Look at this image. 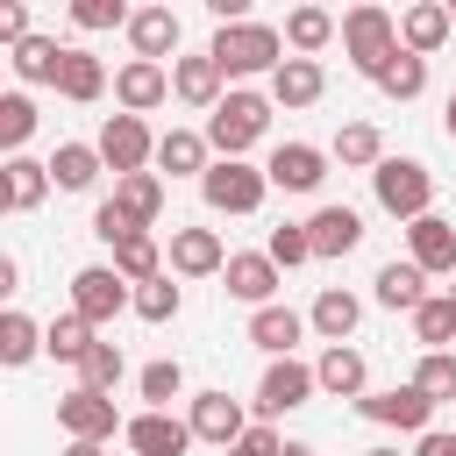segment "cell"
Instances as JSON below:
<instances>
[{"label": "cell", "instance_id": "obj_32", "mask_svg": "<svg viewBox=\"0 0 456 456\" xmlns=\"http://www.w3.org/2000/svg\"><path fill=\"white\" fill-rule=\"evenodd\" d=\"M64 50L71 43H57V36H28V43H14V78L21 86H57V71H64Z\"/></svg>", "mask_w": 456, "mask_h": 456}, {"label": "cell", "instance_id": "obj_5", "mask_svg": "<svg viewBox=\"0 0 456 456\" xmlns=\"http://www.w3.org/2000/svg\"><path fill=\"white\" fill-rule=\"evenodd\" d=\"M200 192H207L214 214H256L264 192H271V178H264L249 157H214V171L200 178Z\"/></svg>", "mask_w": 456, "mask_h": 456}, {"label": "cell", "instance_id": "obj_47", "mask_svg": "<svg viewBox=\"0 0 456 456\" xmlns=\"http://www.w3.org/2000/svg\"><path fill=\"white\" fill-rule=\"evenodd\" d=\"M93 235H100V242L114 249V242H128V235H142V228H135V221H128V214H121L114 200H100V207H93Z\"/></svg>", "mask_w": 456, "mask_h": 456}, {"label": "cell", "instance_id": "obj_53", "mask_svg": "<svg viewBox=\"0 0 456 456\" xmlns=\"http://www.w3.org/2000/svg\"><path fill=\"white\" fill-rule=\"evenodd\" d=\"M363 456H399V449H385V442H378V449H363Z\"/></svg>", "mask_w": 456, "mask_h": 456}, {"label": "cell", "instance_id": "obj_28", "mask_svg": "<svg viewBox=\"0 0 456 456\" xmlns=\"http://www.w3.org/2000/svg\"><path fill=\"white\" fill-rule=\"evenodd\" d=\"M100 171H107L100 142H57V157H50L57 192H93V185H100Z\"/></svg>", "mask_w": 456, "mask_h": 456}, {"label": "cell", "instance_id": "obj_37", "mask_svg": "<svg viewBox=\"0 0 456 456\" xmlns=\"http://www.w3.org/2000/svg\"><path fill=\"white\" fill-rule=\"evenodd\" d=\"M100 335H93V321L86 314H57L50 328H43V349L57 356V363H86V349H93Z\"/></svg>", "mask_w": 456, "mask_h": 456}, {"label": "cell", "instance_id": "obj_15", "mask_svg": "<svg viewBox=\"0 0 456 456\" xmlns=\"http://www.w3.org/2000/svg\"><path fill=\"white\" fill-rule=\"evenodd\" d=\"M121 442L135 449V456H185L200 435H192V420H171V413H157V406H142L128 428H121Z\"/></svg>", "mask_w": 456, "mask_h": 456}, {"label": "cell", "instance_id": "obj_19", "mask_svg": "<svg viewBox=\"0 0 456 456\" xmlns=\"http://www.w3.org/2000/svg\"><path fill=\"white\" fill-rule=\"evenodd\" d=\"M314 378H321V392H328V399H363V392H370V363H363V349H356V342L321 349Z\"/></svg>", "mask_w": 456, "mask_h": 456}, {"label": "cell", "instance_id": "obj_42", "mask_svg": "<svg viewBox=\"0 0 456 456\" xmlns=\"http://www.w3.org/2000/svg\"><path fill=\"white\" fill-rule=\"evenodd\" d=\"M135 392L157 406V413H171V399L185 392V370H178V356H157V363H142V378H135Z\"/></svg>", "mask_w": 456, "mask_h": 456}, {"label": "cell", "instance_id": "obj_30", "mask_svg": "<svg viewBox=\"0 0 456 456\" xmlns=\"http://www.w3.org/2000/svg\"><path fill=\"white\" fill-rule=\"evenodd\" d=\"M128 43H135V57L164 64V57L178 50V14H171V7H135V21H128Z\"/></svg>", "mask_w": 456, "mask_h": 456}, {"label": "cell", "instance_id": "obj_44", "mask_svg": "<svg viewBox=\"0 0 456 456\" xmlns=\"http://www.w3.org/2000/svg\"><path fill=\"white\" fill-rule=\"evenodd\" d=\"M264 256H271L278 271H292V264H306V256H314V235H306V221H285V228H271V242H264Z\"/></svg>", "mask_w": 456, "mask_h": 456}, {"label": "cell", "instance_id": "obj_52", "mask_svg": "<svg viewBox=\"0 0 456 456\" xmlns=\"http://www.w3.org/2000/svg\"><path fill=\"white\" fill-rule=\"evenodd\" d=\"M442 128H449V135H456V93H449V107H442Z\"/></svg>", "mask_w": 456, "mask_h": 456}, {"label": "cell", "instance_id": "obj_8", "mask_svg": "<svg viewBox=\"0 0 456 456\" xmlns=\"http://www.w3.org/2000/svg\"><path fill=\"white\" fill-rule=\"evenodd\" d=\"M314 392H321L314 363L278 356V363H264V378H256V413H264V420H285V413H292V406H306Z\"/></svg>", "mask_w": 456, "mask_h": 456}, {"label": "cell", "instance_id": "obj_7", "mask_svg": "<svg viewBox=\"0 0 456 456\" xmlns=\"http://www.w3.org/2000/svg\"><path fill=\"white\" fill-rule=\"evenodd\" d=\"M100 157H107V171H114V178L150 171V157H157L150 121H142V114H107V121H100Z\"/></svg>", "mask_w": 456, "mask_h": 456}, {"label": "cell", "instance_id": "obj_21", "mask_svg": "<svg viewBox=\"0 0 456 456\" xmlns=\"http://www.w3.org/2000/svg\"><path fill=\"white\" fill-rule=\"evenodd\" d=\"M171 93H178L185 107H207V114L228 100V93H221V64H214L207 50H200V57H171Z\"/></svg>", "mask_w": 456, "mask_h": 456}, {"label": "cell", "instance_id": "obj_26", "mask_svg": "<svg viewBox=\"0 0 456 456\" xmlns=\"http://www.w3.org/2000/svg\"><path fill=\"white\" fill-rule=\"evenodd\" d=\"M370 285H378V306H392V314H420L428 306V271L420 264H399L392 256V264H378Z\"/></svg>", "mask_w": 456, "mask_h": 456}, {"label": "cell", "instance_id": "obj_29", "mask_svg": "<svg viewBox=\"0 0 456 456\" xmlns=\"http://www.w3.org/2000/svg\"><path fill=\"white\" fill-rule=\"evenodd\" d=\"M107 200H114V207H121V214H128V221L150 235V228H157V214H164V178H157V171L114 178V192H107Z\"/></svg>", "mask_w": 456, "mask_h": 456}, {"label": "cell", "instance_id": "obj_41", "mask_svg": "<svg viewBox=\"0 0 456 456\" xmlns=\"http://www.w3.org/2000/svg\"><path fill=\"white\" fill-rule=\"evenodd\" d=\"M28 135H36V100H28V93H0V150L21 157Z\"/></svg>", "mask_w": 456, "mask_h": 456}, {"label": "cell", "instance_id": "obj_4", "mask_svg": "<svg viewBox=\"0 0 456 456\" xmlns=\"http://www.w3.org/2000/svg\"><path fill=\"white\" fill-rule=\"evenodd\" d=\"M392 50H399V14H385V7H349L342 14V57L363 78H378L392 64Z\"/></svg>", "mask_w": 456, "mask_h": 456}, {"label": "cell", "instance_id": "obj_35", "mask_svg": "<svg viewBox=\"0 0 456 456\" xmlns=\"http://www.w3.org/2000/svg\"><path fill=\"white\" fill-rule=\"evenodd\" d=\"M385 100H420L428 93V57H413V50H392V64L370 78Z\"/></svg>", "mask_w": 456, "mask_h": 456}, {"label": "cell", "instance_id": "obj_50", "mask_svg": "<svg viewBox=\"0 0 456 456\" xmlns=\"http://www.w3.org/2000/svg\"><path fill=\"white\" fill-rule=\"evenodd\" d=\"M64 456H107V442H64Z\"/></svg>", "mask_w": 456, "mask_h": 456}, {"label": "cell", "instance_id": "obj_1", "mask_svg": "<svg viewBox=\"0 0 456 456\" xmlns=\"http://www.w3.org/2000/svg\"><path fill=\"white\" fill-rule=\"evenodd\" d=\"M207 57L221 64V78H256V71H278V64H285V28H271V21H235V28H214Z\"/></svg>", "mask_w": 456, "mask_h": 456}, {"label": "cell", "instance_id": "obj_9", "mask_svg": "<svg viewBox=\"0 0 456 456\" xmlns=\"http://www.w3.org/2000/svg\"><path fill=\"white\" fill-rule=\"evenodd\" d=\"M356 413L363 420H378V428H399V435H428V420H435V399L406 378V385H385V392H363L356 399Z\"/></svg>", "mask_w": 456, "mask_h": 456}, {"label": "cell", "instance_id": "obj_20", "mask_svg": "<svg viewBox=\"0 0 456 456\" xmlns=\"http://www.w3.org/2000/svg\"><path fill=\"white\" fill-rule=\"evenodd\" d=\"M157 164H164L171 178H207V171H214L207 128H164V135H157Z\"/></svg>", "mask_w": 456, "mask_h": 456}, {"label": "cell", "instance_id": "obj_14", "mask_svg": "<svg viewBox=\"0 0 456 456\" xmlns=\"http://www.w3.org/2000/svg\"><path fill=\"white\" fill-rule=\"evenodd\" d=\"M406 264H420L428 278H456V221L420 214V221L406 228Z\"/></svg>", "mask_w": 456, "mask_h": 456}, {"label": "cell", "instance_id": "obj_13", "mask_svg": "<svg viewBox=\"0 0 456 456\" xmlns=\"http://www.w3.org/2000/svg\"><path fill=\"white\" fill-rule=\"evenodd\" d=\"M228 256L235 249L214 228H171V278H221Z\"/></svg>", "mask_w": 456, "mask_h": 456}, {"label": "cell", "instance_id": "obj_49", "mask_svg": "<svg viewBox=\"0 0 456 456\" xmlns=\"http://www.w3.org/2000/svg\"><path fill=\"white\" fill-rule=\"evenodd\" d=\"M413 456H456V435H442V428H428V435L413 442Z\"/></svg>", "mask_w": 456, "mask_h": 456}, {"label": "cell", "instance_id": "obj_2", "mask_svg": "<svg viewBox=\"0 0 456 456\" xmlns=\"http://www.w3.org/2000/svg\"><path fill=\"white\" fill-rule=\"evenodd\" d=\"M264 128H271V93H249V86H235V93L207 114V142H214V157H242V150H256Z\"/></svg>", "mask_w": 456, "mask_h": 456}, {"label": "cell", "instance_id": "obj_31", "mask_svg": "<svg viewBox=\"0 0 456 456\" xmlns=\"http://www.w3.org/2000/svg\"><path fill=\"white\" fill-rule=\"evenodd\" d=\"M335 36H342V21H335L328 7H292V14H285V50H292V57H321Z\"/></svg>", "mask_w": 456, "mask_h": 456}, {"label": "cell", "instance_id": "obj_12", "mask_svg": "<svg viewBox=\"0 0 456 456\" xmlns=\"http://www.w3.org/2000/svg\"><path fill=\"white\" fill-rule=\"evenodd\" d=\"M185 420H192V435L214 442V449H235V442L256 428V420L242 413V399H228V392H192V413H185Z\"/></svg>", "mask_w": 456, "mask_h": 456}, {"label": "cell", "instance_id": "obj_40", "mask_svg": "<svg viewBox=\"0 0 456 456\" xmlns=\"http://www.w3.org/2000/svg\"><path fill=\"white\" fill-rule=\"evenodd\" d=\"M413 342L420 349H449L456 342V299L449 292H428V306L413 314Z\"/></svg>", "mask_w": 456, "mask_h": 456}, {"label": "cell", "instance_id": "obj_24", "mask_svg": "<svg viewBox=\"0 0 456 456\" xmlns=\"http://www.w3.org/2000/svg\"><path fill=\"white\" fill-rule=\"evenodd\" d=\"M356 321H363V299H356V292H342V285H328V292L306 306V328H314L328 349H335V342H349V335H356Z\"/></svg>", "mask_w": 456, "mask_h": 456}, {"label": "cell", "instance_id": "obj_25", "mask_svg": "<svg viewBox=\"0 0 456 456\" xmlns=\"http://www.w3.org/2000/svg\"><path fill=\"white\" fill-rule=\"evenodd\" d=\"M306 235H314V256H349L363 242V214L356 207H314Z\"/></svg>", "mask_w": 456, "mask_h": 456}, {"label": "cell", "instance_id": "obj_55", "mask_svg": "<svg viewBox=\"0 0 456 456\" xmlns=\"http://www.w3.org/2000/svg\"><path fill=\"white\" fill-rule=\"evenodd\" d=\"M449 299H456V285H449Z\"/></svg>", "mask_w": 456, "mask_h": 456}, {"label": "cell", "instance_id": "obj_3", "mask_svg": "<svg viewBox=\"0 0 456 456\" xmlns=\"http://www.w3.org/2000/svg\"><path fill=\"white\" fill-rule=\"evenodd\" d=\"M370 192H378V207L392 214V221H420V214H435V171L420 164V157H385L378 171H370Z\"/></svg>", "mask_w": 456, "mask_h": 456}, {"label": "cell", "instance_id": "obj_54", "mask_svg": "<svg viewBox=\"0 0 456 456\" xmlns=\"http://www.w3.org/2000/svg\"><path fill=\"white\" fill-rule=\"evenodd\" d=\"M449 14H456V0H449Z\"/></svg>", "mask_w": 456, "mask_h": 456}, {"label": "cell", "instance_id": "obj_17", "mask_svg": "<svg viewBox=\"0 0 456 456\" xmlns=\"http://www.w3.org/2000/svg\"><path fill=\"white\" fill-rule=\"evenodd\" d=\"M264 178H271L278 192H321V178H328V150H314V142H278L271 164H264Z\"/></svg>", "mask_w": 456, "mask_h": 456}, {"label": "cell", "instance_id": "obj_10", "mask_svg": "<svg viewBox=\"0 0 456 456\" xmlns=\"http://www.w3.org/2000/svg\"><path fill=\"white\" fill-rule=\"evenodd\" d=\"M57 428H64L71 442H114V428H128V420L114 413V399H107V392L71 385V392L57 399Z\"/></svg>", "mask_w": 456, "mask_h": 456}, {"label": "cell", "instance_id": "obj_11", "mask_svg": "<svg viewBox=\"0 0 456 456\" xmlns=\"http://www.w3.org/2000/svg\"><path fill=\"white\" fill-rule=\"evenodd\" d=\"M221 285H228V299H242V306H278L285 271H278L264 249H235V256H228V271H221Z\"/></svg>", "mask_w": 456, "mask_h": 456}, {"label": "cell", "instance_id": "obj_46", "mask_svg": "<svg viewBox=\"0 0 456 456\" xmlns=\"http://www.w3.org/2000/svg\"><path fill=\"white\" fill-rule=\"evenodd\" d=\"M71 21H78L86 36H100V28H128L135 7H121V0H71Z\"/></svg>", "mask_w": 456, "mask_h": 456}, {"label": "cell", "instance_id": "obj_38", "mask_svg": "<svg viewBox=\"0 0 456 456\" xmlns=\"http://www.w3.org/2000/svg\"><path fill=\"white\" fill-rule=\"evenodd\" d=\"M114 271H121L128 285L164 278V249H157V235H128V242H114Z\"/></svg>", "mask_w": 456, "mask_h": 456}, {"label": "cell", "instance_id": "obj_43", "mask_svg": "<svg viewBox=\"0 0 456 456\" xmlns=\"http://www.w3.org/2000/svg\"><path fill=\"white\" fill-rule=\"evenodd\" d=\"M413 385L442 406V399H456V349H420V363H413Z\"/></svg>", "mask_w": 456, "mask_h": 456}, {"label": "cell", "instance_id": "obj_39", "mask_svg": "<svg viewBox=\"0 0 456 456\" xmlns=\"http://www.w3.org/2000/svg\"><path fill=\"white\" fill-rule=\"evenodd\" d=\"M121 378H128V356H121V342H93V349H86V363H78V385L114 399V385H121Z\"/></svg>", "mask_w": 456, "mask_h": 456}, {"label": "cell", "instance_id": "obj_27", "mask_svg": "<svg viewBox=\"0 0 456 456\" xmlns=\"http://www.w3.org/2000/svg\"><path fill=\"white\" fill-rule=\"evenodd\" d=\"M299 335H306V314H292V306H256L249 314V342L278 363V356H292L299 349Z\"/></svg>", "mask_w": 456, "mask_h": 456}, {"label": "cell", "instance_id": "obj_33", "mask_svg": "<svg viewBox=\"0 0 456 456\" xmlns=\"http://www.w3.org/2000/svg\"><path fill=\"white\" fill-rule=\"evenodd\" d=\"M57 93H64L71 107H93V100L107 93V64H100L93 50L71 43V50H64V71H57Z\"/></svg>", "mask_w": 456, "mask_h": 456}, {"label": "cell", "instance_id": "obj_34", "mask_svg": "<svg viewBox=\"0 0 456 456\" xmlns=\"http://www.w3.org/2000/svg\"><path fill=\"white\" fill-rule=\"evenodd\" d=\"M328 157H335L342 171H378V164H385V135H378L370 121H342V128H335V150H328Z\"/></svg>", "mask_w": 456, "mask_h": 456}, {"label": "cell", "instance_id": "obj_16", "mask_svg": "<svg viewBox=\"0 0 456 456\" xmlns=\"http://www.w3.org/2000/svg\"><path fill=\"white\" fill-rule=\"evenodd\" d=\"M164 100H171V71H164V64L128 57V64L114 71V107H121V114H150V107H164Z\"/></svg>", "mask_w": 456, "mask_h": 456}, {"label": "cell", "instance_id": "obj_45", "mask_svg": "<svg viewBox=\"0 0 456 456\" xmlns=\"http://www.w3.org/2000/svg\"><path fill=\"white\" fill-rule=\"evenodd\" d=\"M178 306H185V292H178V278H171V271H164V278H150V285H135V314H142V321H171Z\"/></svg>", "mask_w": 456, "mask_h": 456}, {"label": "cell", "instance_id": "obj_36", "mask_svg": "<svg viewBox=\"0 0 456 456\" xmlns=\"http://www.w3.org/2000/svg\"><path fill=\"white\" fill-rule=\"evenodd\" d=\"M36 349H43V328H36L21 306H7V314H0V363L21 370V363H36Z\"/></svg>", "mask_w": 456, "mask_h": 456}, {"label": "cell", "instance_id": "obj_22", "mask_svg": "<svg viewBox=\"0 0 456 456\" xmlns=\"http://www.w3.org/2000/svg\"><path fill=\"white\" fill-rule=\"evenodd\" d=\"M321 93H328L321 57H285V64L271 71V107H314Z\"/></svg>", "mask_w": 456, "mask_h": 456}, {"label": "cell", "instance_id": "obj_48", "mask_svg": "<svg viewBox=\"0 0 456 456\" xmlns=\"http://www.w3.org/2000/svg\"><path fill=\"white\" fill-rule=\"evenodd\" d=\"M278 449H285V442H278V428H271V420H256V428H249L235 449H221V456H278Z\"/></svg>", "mask_w": 456, "mask_h": 456}, {"label": "cell", "instance_id": "obj_18", "mask_svg": "<svg viewBox=\"0 0 456 456\" xmlns=\"http://www.w3.org/2000/svg\"><path fill=\"white\" fill-rule=\"evenodd\" d=\"M449 28H456L449 0H413V7L399 14V50H413V57H435V50L449 43Z\"/></svg>", "mask_w": 456, "mask_h": 456}, {"label": "cell", "instance_id": "obj_6", "mask_svg": "<svg viewBox=\"0 0 456 456\" xmlns=\"http://www.w3.org/2000/svg\"><path fill=\"white\" fill-rule=\"evenodd\" d=\"M121 306H135V285H128L114 264H86V271H71V314H86L93 328H107Z\"/></svg>", "mask_w": 456, "mask_h": 456}, {"label": "cell", "instance_id": "obj_51", "mask_svg": "<svg viewBox=\"0 0 456 456\" xmlns=\"http://www.w3.org/2000/svg\"><path fill=\"white\" fill-rule=\"evenodd\" d=\"M278 456H321V449H314V442H285Z\"/></svg>", "mask_w": 456, "mask_h": 456}, {"label": "cell", "instance_id": "obj_23", "mask_svg": "<svg viewBox=\"0 0 456 456\" xmlns=\"http://www.w3.org/2000/svg\"><path fill=\"white\" fill-rule=\"evenodd\" d=\"M50 164H36V157H7V178H0V207L7 214H36L43 200H50Z\"/></svg>", "mask_w": 456, "mask_h": 456}]
</instances>
